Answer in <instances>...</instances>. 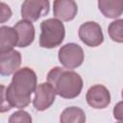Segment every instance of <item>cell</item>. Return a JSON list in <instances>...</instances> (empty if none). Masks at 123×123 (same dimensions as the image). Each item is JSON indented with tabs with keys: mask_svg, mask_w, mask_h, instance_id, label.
Segmentation results:
<instances>
[{
	"mask_svg": "<svg viewBox=\"0 0 123 123\" xmlns=\"http://www.w3.org/2000/svg\"><path fill=\"white\" fill-rule=\"evenodd\" d=\"M37 74L30 67L16 70L11 84L6 87L1 86L2 103L0 111L6 112L12 108L24 109L31 103V95L37 88Z\"/></svg>",
	"mask_w": 123,
	"mask_h": 123,
	"instance_id": "cell-1",
	"label": "cell"
},
{
	"mask_svg": "<svg viewBox=\"0 0 123 123\" xmlns=\"http://www.w3.org/2000/svg\"><path fill=\"white\" fill-rule=\"evenodd\" d=\"M47 82L53 85L57 94L65 99H73L83 89V79L75 71L56 66L47 74Z\"/></svg>",
	"mask_w": 123,
	"mask_h": 123,
	"instance_id": "cell-2",
	"label": "cell"
},
{
	"mask_svg": "<svg viewBox=\"0 0 123 123\" xmlns=\"http://www.w3.org/2000/svg\"><path fill=\"white\" fill-rule=\"evenodd\" d=\"M39 46L52 49L62 44L65 37V28L62 20L48 18L40 23Z\"/></svg>",
	"mask_w": 123,
	"mask_h": 123,
	"instance_id": "cell-3",
	"label": "cell"
},
{
	"mask_svg": "<svg viewBox=\"0 0 123 123\" xmlns=\"http://www.w3.org/2000/svg\"><path fill=\"white\" fill-rule=\"evenodd\" d=\"M59 61L66 69H74L79 67L85 59L83 48L74 42L66 43L62 46L58 53Z\"/></svg>",
	"mask_w": 123,
	"mask_h": 123,
	"instance_id": "cell-4",
	"label": "cell"
},
{
	"mask_svg": "<svg viewBox=\"0 0 123 123\" xmlns=\"http://www.w3.org/2000/svg\"><path fill=\"white\" fill-rule=\"evenodd\" d=\"M79 38L82 42L89 47H97L104 41V35L101 26L94 21L83 23L78 32Z\"/></svg>",
	"mask_w": 123,
	"mask_h": 123,
	"instance_id": "cell-5",
	"label": "cell"
},
{
	"mask_svg": "<svg viewBox=\"0 0 123 123\" xmlns=\"http://www.w3.org/2000/svg\"><path fill=\"white\" fill-rule=\"evenodd\" d=\"M56 95L57 91L53 85L48 82L39 84L35 90V97L33 99L34 108L38 111L47 110L53 105Z\"/></svg>",
	"mask_w": 123,
	"mask_h": 123,
	"instance_id": "cell-6",
	"label": "cell"
},
{
	"mask_svg": "<svg viewBox=\"0 0 123 123\" xmlns=\"http://www.w3.org/2000/svg\"><path fill=\"white\" fill-rule=\"evenodd\" d=\"M49 0H24L21 5V16L31 22L38 20L49 12Z\"/></svg>",
	"mask_w": 123,
	"mask_h": 123,
	"instance_id": "cell-7",
	"label": "cell"
},
{
	"mask_svg": "<svg viewBox=\"0 0 123 123\" xmlns=\"http://www.w3.org/2000/svg\"><path fill=\"white\" fill-rule=\"evenodd\" d=\"M87 104L96 110L106 109L111 103L109 89L103 85H94L88 88L86 95Z\"/></svg>",
	"mask_w": 123,
	"mask_h": 123,
	"instance_id": "cell-8",
	"label": "cell"
},
{
	"mask_svg": "<svg viewBox=\"0 0 123 123\" xmlns=\"http://www.w3.org/2000/svg\"><path fill=\"white\" fill-rule=\"evenodd\" d=\"M78 12V6L74 0H54L53 14L62 21H71Z\"/></svg>",
	"mask_w": 123,
	"mask_h": 123,
	"instance_id": "cell-9",
	"label": "cell"
},
{
	"mask_svg": "<svg viewBox=\"0 0 123 123\" xmlns=\"http://www.w3.org/2000/svg\"><path fill=\"white\" fill-rule=\"evenodd\" d=\"M21 64V54L16 50L0 53V74L10 76L19 69Z\"/></svg>",
	"mask_w": 123,
	"mask_h": 123,
	"instance_id": "cell-10",
	"label": "cell"
},
{
	"mask_svg": "<svg viewBox=\"0 0 123 123\" xmlns=\"http://www.w3.org/2000/svg\"><path fill=\"white\" fill-rule=\"evenodd\" d=\"M13 28L16 30L18 35V47L24 48L33 43L35 39V27L31 21L26 19L19 20L15 23Z\"/></svg>",
	"mask_w": 123,
	"mask_h": 123,
	"instance_id": "cell-11",
	"label": "cell"
},
{
	"mask_svg": "<svg viewBox=\"0 0 123 123\" xmlns=\"http://www.w3.org/2000/svg\"><path fill=\"white\" fill-rule=\"evenodd\" d=\"M0 53H5L13 49L18 43V35L13 27H0Z\"/></svg>",
	"mask_w": 123,
	"mask_h": 123,
	"instance_id": "cell-12",
	"label": "cell"
},
{
	"mask_svg": "<svg viewBox=\"0 0 123 123\" xmlns=\"http://www.w3.org/2000/svg\"><path fill=\"white\" fill-rule=\"evenodd\" d=\"M98 9L105 17H119L123 13V0H98Z\"/></svg>",
	"mask_w": 123,
	"mask_h": 123,
	"instance_id": "cell-13",
	"label": "cell"
},
{
	"mask_svg": "<svg viewBox=\"0 0 123 123\" xmlns=\"http://www.w3.org/2000/svg\"><path fill=\"white\" fill-rule=\"evenodd\" d=\"M86 120V113L79 107H68L60 116L61 123H84Z\"/></svg>",
	"mask_w": 123,
	"mask_h": 123,
	"instance_id": "cell-14",
	"label": "cell"
},
{
	"mask_svg": "<svg viewBox=\"0 0 123 123\" xmlns=\"http://www.w3.org/2000/svg\"><path fill=\"white\" fill-rule=\"evenodd\" d=\"M108 33L111 40L123 43V19H116L110 23Z\"/></svg>",
	"mask_w": 123,
	"mask_h": 123,
	"instance_id": "cell-15",
	"label": "cell"
},
{
	"mask_svg": "<svg viewBox=\"0 0 123 123\" xmlns=\"http://www.w3.org/2000/svg\"><path fill=\"white\" fill-rule=\"evenodd\" d=\"M10 123H15V122H26V123H31L32 122V117L31 115L22 110H19L15 112H13L10 118H9Z\"/></svg>",
	"mask_w": 123,
	"mask_h": 123,
	"instance_id": "cell-16",
	"label": "cell"
},
{
	"mask_svg": "<svg viewBox=\"0 0 123 123\" xmlns=\"http://www.w3.org/2000/svg\"><path fill=\"white\" fill-rule=\"evenodd\" d=\"M12 17V11L10 7L4 2L1 3V23H5Z\"/></svg>",
	"mask_w": 123,
	"mask_h": 123,
	"instance_id": "cell-17",
	"label": "cell"
},
{
	"mask_svg": "<svg viewBox=\"0 0 123 123\" xmlns=\"http://www.w3.org/2000/svg\"><path fill=\"white\" fill-rule=\"evenodd\" d=\"M113 118L117 121H123V101L118 102L112 111Z\"/></svg>",
	"mask_w": 123,
	"mask_h": 123,
	"instance_id": "cell-18",
	"label": "cell"
},
{
	"mask_svg": "<svg viewBox=\"0 0 123 123\" xmlns=\"http://www.w3.org/2000/svg\"><path fill=\"white\" fill-rule=\"evenodd\" d=\"M121 97H122V99H123V89H122V91H121Z\"/></svg>",
	"mask_w": 123,
	"mask_h": 123,
	"instance_id": "cell-19",
	"label": "cell"
}]
</instances>
